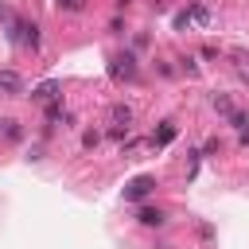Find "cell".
I'll use <instances>...</instances> for the list:
<instances>
[{"mask_svg": "<svg viewBox=\"0 0 249 249\" xmlns=\"http://www.w3.org/2000/svg\"><path fill=\"white\" fill-rule=\"evenodd\" d=\"M109 121L121 128V132H128V124H132V105H124V101H117L113 109H109Z\"/></svg>", "mask_w": 249, "mask_h": 249, "instance_id": "5", "label": "cell"}, {"mask_svg": "<svg viewBox=\"0 0 249 249\" xmlns=\"http://www.w3.org/2000/svg\"><path fill=\"white\" fill-rule=\"evenodd\" d=\"M152 187H156V179H152V175H136V179L124 187V198H128V202H140V198H148V195H152Z\"/></svg>", "mask_w": 249, "mask_h": 249, "instance_id": "2", "label": "cell"}, {"mask_svg": "<svg viewBox=\"0 0 249 249\" xmlns=\"http://www.w3.org/2000/svg\"><path fill=\"white\" fill-rule=\"evenodd\" d=\"M0 93L4 97H23V78L16 70H0Z\"/></svg>", "mask_w": 249, "mask_h": 249, "instance_id": "4", "label": "cell"}, {"mask_svg": "<svg viewBox=\"0 0 249 249\" xmlns=\"http://www.w3.org/2000/svg\"><path fill=\"white\" fill-rule=\"evenodd\" d=\"M109 78H113V82H132V78H136V54H132V51L113 54V58H109Z\"/></svg>", "mask_w": 249, "mask_h": 249, "instance_id": "1", "label": "cell"}, {"mask_svg": "<svg viewBox=\"0 0 249 249\" xmlns=\"http://www.w3.org/2000/svg\"><path fill=\"white\" fill-rule=\"evenodd\" d=\"M210 105H214V113H222V117H226V121H230V117H233V101H230V97H226V93H210Z\"/></svg>", "mask_w": 249, "mask_h": 249, "instance_id": "8", "label": "cell"}, {"mask_svg": "<svg viewBox=\"0 0 249 249\" xmlns=\"http://www.w3.org/2000/svg\"><path fill=\"white\" fill-rule=\"evenodd\" d=\"M136 222H140V226H163L167 218H163V210H156V206H140Z\"/></svg>", "mask_w": 249, "mask_h": 249, "instance_id": "7", "label": "cell"}, {"mask_svg": "<svg viewBox=\"0 0 249 249\" xmlns=\"http://www.w3.org/2000/svg\"><path fill=\"white\" fill-rule=\"evenodd\" d=\"M191 19L202 23V27H210V23H214V12H210L206 4H191Z\"/></svg>", "mask_w": 249, "mask_h": 249, "instance_id": "10", "label": "cell"}, {"mask_svg": "<svg viewBox=\"0 0 249 249\" xmlns=\"http://www.w3.org/2000/svg\"><path fill=\"white\" fill-rule=\"evenodd\" d=\"M58 89H62V86H58L54 78H47V82H39V86L31 89V101H39V105H51V101H58Z\"/></svg>", "mask_w": 249, "mask_h": 249, "instance_id": "3", "label": "cell"}, {"mask_svg": "<svg viewBox=\"0 0 249 249\" xmlns=\"http://www.w3.org/2000/svg\"><path fill=\"white\" fill-rule=\"evenodd\" d=\"M230 124H233V128L241 132V128H249V117H245L241 109H233V117H230Z\"/></svg>", "mask_w": 249, "mask_h": 249, "instance_id": "14", "label": "cell"}, {"mask_svg": "<svg viewBox=\"0 0 249 249\" xmlns=\"http://www.w3.org/2000/svg\"><path fill=\"white\" fill-rule=\"evenodd\" d=\"M179 70H187V74H198V62H195V58H179Z\"/></svg>", "mask_w": 249, "mask_h": 249, "instance_id": "15", "label": "cell"}, {"mask_svg": "<svg viewBox=\"0 0 249 249\" xmlns=\"http://www.w3.org/2000/svg\"><path fill=\"white\" fill-rule=\"evenodd\" d=\"M47 121H51V124H58V121H70V113H66V109H62V97H58V101H51V105H47Z\"/></svg>", "mask_w": 249, "mask_h": 249, "instance_id": "11", "label": "cell"}, {"mask_svg": "<svg viewBox=\"0 0 249 249\" xmlns=\"http://www.w3.org/2000/svg\"><path fill=\"white\" fill-rule=\"evenodd\" d=\"M237 140H241V144H249V128H241V132H237Z\"/></svg>", "mask_w": 249, "mask_h": 249, "instance_id": "17", "label": "cell"}, {"mask_svg": "<svg viewBox=\"0 0 249 249\" xmlns=\"http://www.w3.org/2000/svg\"><path fill=\"white\" fill-rule=\"evenodd\" d=\"M97 144H101V132L97 128H86L82 132V148H97Z\"/></svg>", "mask_w": 249, "mask_h": 249, "instance_id": "12", "label": "cell"}, {"mask_svg": "<svg viewBox=\"0 0 249 249\" xmlns=\"http://www.w3.org/2000/svg\"><path fill=\"white\" fill-rule=\"evenodd\" d=\"M195 19H191V8L187 12H175V31H183V27H191Z\"/></svg>", "mask_w": 249, "mask_h": 249, "instance_id": "13", "label": "cell"}, {"mask_svg": "<svg viewBox=\"0 0 249 249\" xmlns=\"http://www.w3.org/2000/svg\"><path fill=\"white\" fill-rule=\"evenodd\" d=\"M0 136H4V140H12V144H16V140H23L19 121H16V117H0Z\"/></svg>", "mask_w": 249, "mask_h": 249, "instance_id": "6", "label": "cell"}, {"mask_svg": "<svg viewBox=\"0 0 249 249\" xmlns=\"http://www.w3.org/2000/svg\"><path fill=\"white\" fill-rule=\"evenodd\" d=\"M58 8H66V12H78V8H82V0H58Z\"/></svg>", "mask_w": 249, "mask_h": 249, "instance_id": "16", "label": "cell"}, {"mask_svg": "<svg viewBox=\"0 0 249 249\" xmlns=\"http://www.w3.org/2000/svg\"><path fill=\"white\" fill-rule=\"evenodd\" d=\"M171 140H175V124H171V121H163V124H160V132H152V144H156V148H163V144H171Z\"/></svg>", "mask_w": 249, "mask_h": 249, "instance_id": "9", "label": "cell"}]
</instances>
